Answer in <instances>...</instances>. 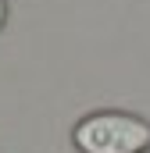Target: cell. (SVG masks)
<instances>
[{"label":"cell","mask_w":150,"mask_h":153,"mask_svg":"<svg viewBox=\"0 0 150 153\" xmlns=\"http://www.w3.org/2000/svg\"><path fill=\"white\" fill-rule=\"evenodd\" d=\"M79 153H140L150 150V125L136 114L100 111L75 125L72 132Z\"/></svg>","instance_id":"cell-1"},{"label":"cell","mask_w":150,"mask_h":153,"mask_svg":"<svg viewBox=\"0 0 150 153\" xmlns=\"http://www.w3.org/2000/svg\"><path fill=\"white\" fill-rule=\"evenodd\" d=\"M7 22V0H0V25Z\"/></svg>","instance_id":"cell-2"},{"label":"cell","mask_w":150,"mask_h":153,"mask_svg":"<svg viewBox=\"0 0 150 153\" xmlns=\"http://www.w3.org/2000/svg\"><path fill=\"white\" fill-rule=\"evenodd\" d=\"M140 153H150V150H140Z\"/></svg>","instance_id":"cell-3"}]
</instances>
